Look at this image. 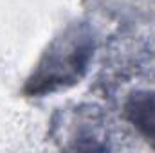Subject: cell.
Wrapping results in <instances>:
<instances>
[{
  "instance_id": "obj_2",
  "label": "cell",
  "mask_w": 155,
  "mask_h": 153,
  "mask_svg": "<svg viewBox=\"0 0 155 153\" xmlns=\"http://www.w3.org/2000/svg\"><path fill=\"white\" fill-rule=\"evenodd\" d=\"M124 117L134 130L155 148V90H135L124 101Z\"/></svg>"
},
{
  "instance_id": "obj_1",
  "label": "cell",
  "mask_w": 155,
  "mask_h": 153,
  "mask_svg": "<svg viewBox=\"0 0 155 153\" xmlns=\"http://www.w3.org/2000/svg\"><path fill=\"white\" fill-rule=\"evenodd\" d=\"M94 56V36L87 27H71L58 38L40 60L36 70L27 79L24 94L40 97L72 86L85 76Z\"/></svg>"
}]
</instances>
